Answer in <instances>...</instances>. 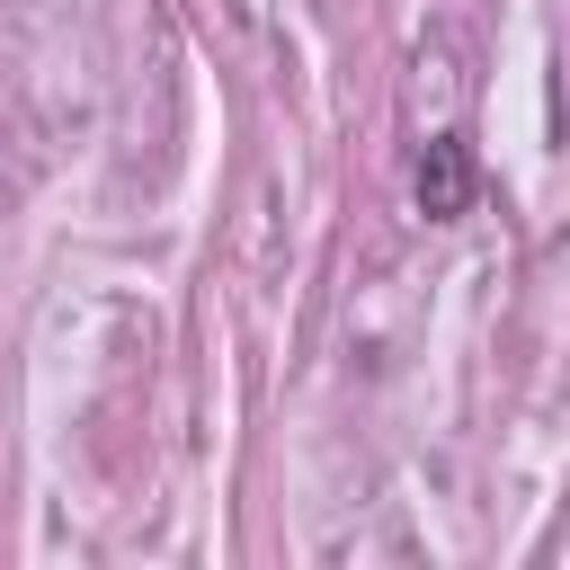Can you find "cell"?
Instances as JSON below:
<instances>
[{"label": "cell", "instance_id": "cell-1", "mask_svg": "<svg viewBox=\"0 0 570 570\" xmlns=\"http://www.w3.org/2000/svg\"><path fill=\"white\" fill-rule=\"evenodd\" d=\"M410 187H419V214H428V223H463V214H472V142H463V134H428Z\"/></svg>", "mask_w": 570, "mask_h": 570}]
</instances>
